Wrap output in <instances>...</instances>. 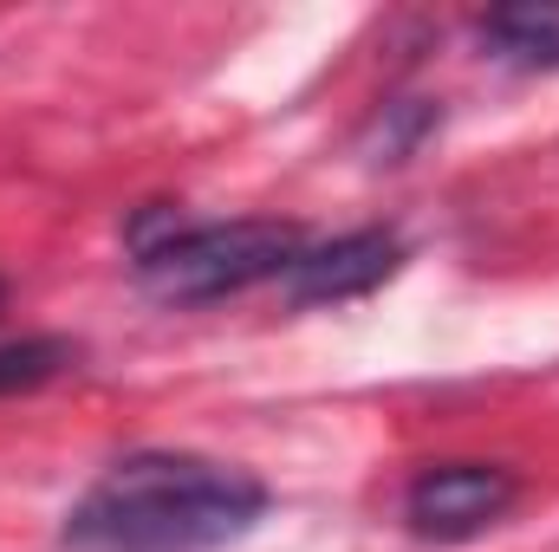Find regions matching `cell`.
Returning <instances> with one entry per match:
<instances>
[{
  "instance_id": "obj_5",
  "label": "cell",
  "mask_w": 559,
  "mask_h": 552,
  "mask_svg": "<svg viewBox=\"0 0 559 552\" xmlns=\"http://www.w3.org/2000/svg\"><path fill=\"white\" fill-rule=\"evenodd\" d=\"M481 59L514 72H559V7H495L475 20Z\"/></svg>"
},
{
  "instance_id": "obj_8",
  "label": "cell",
  "mask_w": 559,
  "mask_h": 552,
  "mask_svg": "<svg viewBox=\"0 0 559 552\" xmlns=\"http://www.w3.org/2000/svg\"><path fill=\"white\" fill-rule=\"evenodd\" d=\"M0 305H7V279H0Z\"/></svg>"
},
{
  "instance_id": "obj_3",
  "label": "cell",
  "mask_w": 559,
  "mask_h": 552,
  "mask_svg": "<svg viewBox=\"0 0 559 552\" xmlns=\"http://www.w3.org/2000/svg\"><path fill=\"white\" fill-rule=\"evenodd\" d=\"M521 494H527V481L508 461H429L404 481L397 520H404L411 540L462 547V540L495 533L521 507Z\"/></svg>"
},
{
  "instance_id": "obj_1",
  "label": "cell",
  "mask_w": 559,
  "mask_h": 552,
  "mask_svg": "<svg viewBox=\"0 0 559 552\" xmlns=\"http://www.w3.org/2000/svg\"><path fill=\"white\" fill-rule=\"evenodd\" d=\"M274 494L261 475L189 455V448H138L118 455L59 527L66 552H228L267 520Z\"/></svg>"
},
{
  "instance_id": "obj_7",
  "label": "cell",
  "mask_w": 559,
  "mask_h": 552,
  "mask_svg": "<svg viewBox=\"0 0 559 552\" xmlns=\"http://www.w3.org/2000/svg\"><path fill=\"white\" fill-rule=\"evenodd\" d=\"M436 131V105L429 98H397V105H384L378 111V124H371V137L384 143V156L378 163H404V156H417V143Z\"/></svg>"
},
{
  "instance_id": "obj_2",
  "label": "cell",
  "mask_w": 559,
  "mask_h": 552,
  "mask_svg": "<svg viewBox=\"0 0 559 552\" xmlns=\"http://www.w3.org/2000/svg\"><path fill=\"white\" fill-rule=\"evenodd\" d=\"M124 241H131V279L156 305H215L254 286H280L312 235L280 215L182 221L176 208L156 202L131 221Z\"/></svg>"
},
{
  "instance_id": "obj_4",
  "label": "cell",
  "mask_w": 559,
  "mask_h": 552,
  "mask_svg": "<svg viewBox=\"0 0 559 552\" xmlns=\"http://www.w3.org/2000/svg\"><path fill=\"white\" fill-rule=\"evenodd\" d=\"M404 235L397 228H352V235H332V241H306L299 261L280 279V299L286 305H345V299H365L378 292L384 279L404 267Z\"/></svg>"
},
{
  "instance_id": "obj_6",
  "label": "cell",
  "mask_w": 559,
  "mask_h": 552,
  "mask_svg": "<svg viewBox=\"0 0 559 552\" xmlns=\"http://www.w3.org/2000/svg\"><path fill=\"white\" fill-rule=\"evenodd\" d=\"M79 338H59V332H39V338H7L0 345V397H26V391H46L59 384L66 371H79Z\"/></svg>"
}]
</instances>
